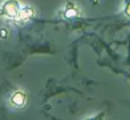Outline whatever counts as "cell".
I'll use <instances>...</instances> for the list:
<instances>
[{
	"label": "cell",
	"instance_id": "cell-3",
	"mask_svg": "<svg viewBox=\"0 0 130 120\" xmlns=\"http://www.w3.org/2000/svg\"><path fill=\"white\" fill-rule=\"evenodd\" d=\"M76 14H78V9L74 7V5H67L66 6V9H65V17L66 18H70V17H74V16H76Z\"/></svg>",
	"mask_w": 130,
	"mask_h": 120
},
{
	"label": "cell",
	"instance_id": "cell-2",
	"mask_svg": "<svg viewBox=\"0 0 130 120\" xmlns=\"http://www.w3.org/2000/svg\"><path fill=\"white\" fill-rule=\"evenodd\" d=\"M9 103L14 108H23L26 104V95L22 91H16L9 97Z\"/></svg>",
	"mask_w": 130,
	"mask_h": 120
},
{
	"label": "cell",
	"instance_id": "cell-1",
	"mask_svg": "<svg viewBox=\"0 0 130 120\" xmlns=\"http://www.w3.org/2000/svg\"><path fill=\"white\" fill-rule=\"evenodd\" d=\"M21 9L18 0H5L0 5V15L8 20H16L20 16Z\"/></svg>",
	"mask_w": 130,
	"mask_h": 120
},
{
	"label": "cell",
	"instance_id": "cell-4",
	"mask_svg": "<svg viewBox=\"0 0 130 120\" xmlns=\"http://www.w3.org/2000/svg\"><path fill=\"white\" fill-rule=\"evenodd\" d=\"M87 120H97V118H90V119H87Z\"/></svg>",
	"mask_w": 130,
	"mask_h": 120
}]
</instances>
